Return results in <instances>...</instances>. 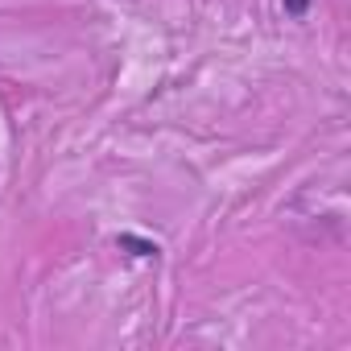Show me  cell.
I'll return each instance as SVG.
<instances>
[{"label":"cell","instance_id":"cell-2","mask_svg":"<svg viewBox=\"0 0 351 351\" xmlns=\"http://www.w3.org/2000/svg\"><path fill=\"white\" fill-rule=\"evenodd\" d=\"M281 5H285V13H293V17H306L310 0H281Z\"/></svg>","mask_w":351,"mask_h":351},{"label":"cell","instance_id":"cell-1","mask_svg":"<svg viewBox=\"0 0 351 351\" xmlns=\"http://www.w3.org/2000/svg\"><path fill=\"white\" fill-rule=\"evenodd\" d=\"M120 248H136V256H157V244L136 240V236H120Z\"/></svg>","mask_w":351,"mask_h":351}]
</instances>
